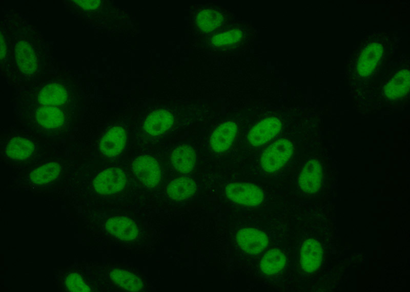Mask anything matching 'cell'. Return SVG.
<instances>
[{"mask_svg": "<svg viewBox=\"0 0 410 292\" xmlns=\"http://www.w3.org/2000/svg\"><path fill=\"white\" fill-rule=\"evenodd\" d=\"M125 129L116 126L109 130L102 138L99 145L101 153L108 157H113L121 152L126 142Z\"/></svg>", "mask_w": 410, "mask_h": 292, "instance_id": "cell-12", "label": "cell"}, {"mask_svg": "<svg viewBox=\"0 0 410 292\" xmlns=\"http://www.w3.org/2000/svg\"><path fill=\"white\" fill-rule=\"evenodd\" d=\"M15 57L16 64L20 71L31 74L37 68V58L32 46L24 40L19 41L16 45Z\"/></svg>", "mask_w": 410, "mask_h": 292, "instance_id": "cell-15", "label": "cell"}, {"mask_svg": "<svg viewBox=\"0 0 410 292\" xmlns=\"http://www.w3.org/2000/svg\"><path fill=\"white\" fill-rule=\"evenodd\" d=\"M238 133L237 124L232 121L221 123L213 132L210 139L212 149L217 153H222L231 147Z\"/></svg>", "mask_w": 410, "mask_h": 292, "instance_id": "cell-11", "label": "cell"}, {"mask_svg": "<svg viewBox=\"0 0 410 292\" xmlns=\"http://www.w3.org/2000/svg\"><path fill=\"white\" fill-rule=\"evenodd\" d=\"M253 25L235 21L227 28L212 36L210 44L215 52L222 55H232L242 51L256 37Z\"/></svg>", "mask_w": 410, "mask_h": 292, "instance_id": "cell-1", "label": "cell"}, {"mask_svg": "<svg viewBox=\"0 0 410 292\" xmlns=\"http://www.w3.org/2000/svg\"><path fill=\"white\" fill-rule=\"evenodd\" d=\"M281 127V121L278 118H264L251 128L248 136V141L254 147L263 145L273 139L279 133Z\"/></svg>", "mask_w": 410, "mask_h": 292, "instance_id": "cell-8", "label": "cell"}, {"mask_svg": "<svg viewBox=\"0 0 410 292\" xmlns=\"http://www.w3.org/2000/svg\"><path fill=\"white\" fill-rule=\"evenodd\" d=\"M61 171V168L58 163H48L32 171L30 175V180L36 184H47L55 180Z\"/></svg>", "mask_w": 410, "mask_h": 292, "instance_id": "cell-24", "label": "cell"}, {"mask_svg": "<svg viewBox=\"0 0 410 292\" xmlns=\"http://www.w3.org/2000/svg\"><path fill=\"white\" fill-rule=\"evenodd\" d=\"M36 118L42 127L49 129L58 128L65 122L64 112L59 108L51 106L39 107L36 111Z\"/></svg>", "mask_w": 410, "mask_h": 292, "instance_id": "cell-20", "label": "cell"}, {"mask_svg": "<svg viewBox=\"0 0 410 292\" xmlns=\"http://www.w3.org/2000/svg\"><path fill=\"white\" fill-rule=\"evenodd\" d=\"M171 161L175 169L179 172L189 173L195 164V153L190 146L187 145L178 146L172 153Z\"/></svg>", "mask_w": 410, "mask_h": 292, "instance_id": "cell-19", "label": "cell"}, {"mask_svg": "<svg viewBox=\"0 0 410 292\" xmlns=\"http://www.w3.org/2000/svg\"><path fill=\"white\" fill-rule=\"evenodd\" d=\"M293 145L287 139H280L268 147L261 157L263 169L268 172H275L283 166L293 153Z\"/></svg>", "mask_w": 410, "mask_h": 292, "instance_id": "cell-4", "label": "cell"}, {"mask_svg": "<svg viewBox=\"0 0 410 292\" xmlns=\"http://www.w3.org/2000/svg\"><path fill=\"white\" fill-rule=\"evenodd\" d=\"M73 2L85 9H95L101 4V1L98 0L74 1Z\"/></svg>", "mask_w": 410, "mask_h": 292, "instance_id": "cell-27", "label": "cell"}, {"mask_svg": "<svg viewBox=\"0 0 410 292\" xmlns=\"http://www.w3.org/2000/svg\"><path fill=\"white\" fill-rule=\"evenodd\" d=\"M65 284L71 291H89L91 290L82 277L76 273H71L66 276Z\"/></svg>", "mask_w": 410, "mask_h": 292, "instance_id": "cell-26", "label": "cell"}, {"mask_svg": "<svg viewBox=\"0 0 410 292\" xmlns=\"http://www.w3.org/2000/svg\"><path fill=\"white\" fill-rule=\"evenodd\" d=\"M195 20L199 30L205 33H216L236 21L232 12L218 5L206 7L199 11Z\"/></svg>", "mask_w": 410, "mask_h": 292, "instance_id": "cell-3", "label": "cell"}, {"mask_svg": "<svg viewBox=\"0 0 410 292\" xmlns=\"http://www.w3.org/2000/svg\"><path fill=\"white\" fill-rule=\"evenodd\" d=\"M132 170L137 179L147 187H154L160 181V166L152 156L142 155L136 157L133 162Z\"/></svg>", "mask_w": 410, "mask_h": 292, "instance_id": "cell-6", "label": "cell"}, {"mask_svg": "<svg viewBox=\"0 0 410 292\" xmlns=\"http://www.w3.org/2000/svg\"><path fill=\"white\" fill-rule=\"evenodd\" d=\"M126 184L124 172L118 168H108L101 171L94 180L95 191L101 194H113L122 190Z\"/></svg>", "mask_w": 410, "mask_h": 292, "instance_id": "cell-7", "label": "cell"}, {"mask_svg": "<svg viewBox=\"0 0 410 292\" xmlns=\"http://www.w3.org/2000/svg\"><path fill=\"white\" fill-rule=\"evenodd\" d=\"M322 179V167L319 161L314 159L306 161L299 176L301 189L308 194L316 193L321 186Z\"/></svg>", "mask_w": 410, "mask_h": 292, "instance_id": "cell-9", "label": "cell"}, {"mask_svg": "<svg viewBox=\"0 0 410 292\" xmlns=\"http://www.w3.org/2000/svg\"><path fill=\"white\" fill-rule=\"evenodd\" d=\"M237 238L241 248L251 254H258L261 252L266 246L268 241L264 233L254 228L240 230Z\"/></svg>", "mask_w": 410, "mask_h": 292, "instance_id": "cell-10", "label": "cell"}, {"mask_svg": "<svg viewBox=\"0 0 410 292\" xmlns=\"http://www.w3.org/2000/svg\"><path fill=\"white\" fill-rule=\"evenodd\" d=\"M106 231L115 237L126 241L135 239L138 230L135 223L126 217H115L109 219L105 224Z\"/></svg>", "mask_w": 410, "mask_h": 292, "instance_id": "cell-13", "label": "cell"}, {"mask_svg": "<svg viewBox=\"0 0 410 292\" xmlns=\"http://www.w3.org/2000/svg\"><path fill=\"white\" fill-rule=\"evenodd\" d=\"M34 149L33 144L29 140L15 137L10 140L7 144L6 152L11 158L22 159L30 157Z\"/></svg>", "mask_w": 410, "mask_h": 292, "instance_id": "cell-25", "label": "cell"}, {"mask_svg": "<svg viewBox=\"0 0 410 292\" xmlns=\"http://www.w3.org/2000/svg\"><path fill=\"white\" fill-rule=\"evenodd\" d=\"M196 191L195 182L191 178L181 177L172 180L167 186V195L172 199L181 200L193 196Z\"/></svg>", "mask_w": 410, "mask_h": 292, "instance_id": "cell-21", "label": "cell"}, {"mask_svg": "<svg viewBox=\"0 0 410 292\" xmlns=\"http://www.w3.org/2000/svg\"><path fill=\"white\" fill-rule=\"evenodd\" d=\"M378 36L364 43V46L359 48L355 55L356 57L353 60L356 61L353 65L356 70L354 73H357L359 78L371 76L385 58L387 52L385 41L378 39Z\"/></svg>", "mask_w": 410, "mask_h": 292, "instance_id": "cell-2", "label": "cell"}, {"mask_svg": "<svg viewBox=\"0 0 410 292\" xmlns=\"http://www.w3.org/2000/svg\"><path fill=\"white\" fill-rule=\"evenodd\" d=\"M323 251L320 243L313 239L306 240L301 251V264L304 271L312 273L319 267L322 259Z\"/></svg>", "mask_w": 410, "mask_h": 292, "instance_id": "cell-14", "label": "cell"}, {"mask_svg": "<svg viewBox=\"0 0 410 292\" xmlns=\"http://www.w3.org/2000/svg\"><path fill=\"white\" fill-rule=\"evenodd\" d=\"M173 122V117L171 113L163 110H157L146 118L144 129L150 135H159L168 130Z\"/></svg>", "mask_w": 410, "mask_h": 292, "instance_id": "cell-17", "label": "cell"}, {"mask_svg": "<svg viewBox=\"0 0 410 292\" xmlns=\"http://www.w3.org/2000/svg\"><path fill=\"white\" fill-rule=\"evenodd\" d=\"M225 192L231 200L248 206H257L264 200L262 190L256 185L249 183H230L225 187Z\"/></svg>", "mask_w": 410, "mask_h": 292, "instance_id": "cell-5", "label": "cell"}, {"mask_svg": "<svg viewBox=\"0 0 410 292\" xmlns=\"http://www.w3.org/2000/svg\"><path fill=\"white\" fill-rule=\"evenodd\" d=\"M409 89V70L398 71L384 88L385 96L391 99H397L406 95Z\"/></svg>", "mask_w": 410, "mask_h": 292, "instance_id": "cell-16", "label": "cell"}, {"mask_svg": "<svg viewBox=\"0 0 410 292\" xmlns=\"http://www.w3.org/2000/svg\"><path fill=\"white\" fill-rule=\"evenodd\" d=\"M286 263V257L281 251L277 249H272L266 252L262 257L260 262V267L264 273L272 275L283 270Z\"/></svg>", "mask_w": 410, "mask_h": 292, "instance_id": "cell-23", "label": "cell"}, {"mask_svg": "<svg viewBox=\"0 0 410 292\" xmlns=\"http://www.w3.org/2000/svg\"><path fill=\"white\" fill-rule=\"evenodd\" d=\"M111 280L117 286L130 291H141L144 288L141 280L128 271L115 268L109 274Z\"/></svg>", "mask_w": 410, "mask_h": 292, "instance_id": "cell-22", "label": "cell"}, {"mask_svg": "<svg viewBox=\"0 0 410 292\" xmlns=\"http://www.w3.org/2000/svg\"><path fill=\"white\" fill-rule=\"evenodd\" d=\"M68 97L65 87L61 84L53 82L44 86L40 91L38 99L46 106H59L64 103Z\"/></svg>", "mask_w": 410, "mask_h": 292, "instance_id": "cell-18", "label": "cell"}, {"mask_svg": "<svg viewBox=\"0 0 410 292\" xmlns=\"http://www.w3.org/2000/svg\"><path fill=\"white\" fill-rule=\"evenodd\" d=\"M1 59H2L3 57L4 56L6 52V47L5 46L4 41L3 40L2 35H1Z\"/></svg>", "mask_w": 410, "mask_h": 292, "instance_id": "cell-28", "label": "cell"}]
</instances>
